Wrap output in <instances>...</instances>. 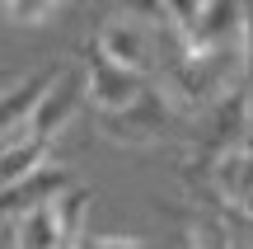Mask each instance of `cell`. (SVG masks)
<instances>
[{
	"label": "cell",
	"mask_w": 253,
	"mask_h": 249,
	"mask_svg": "<svg viewBox=\"0 0 253 249\" xmlns=\"http://www.w3.org/2000/svg\"><path fill=\"white\" fill-rule=\"evenodd\" d=\"M239 80L253 90V5H244V56H239Z\"/></svg>",
	"instance_id": "52a82bcc"
},
{
	"label": "cell",
	"mask_w": 253,
	"mask_h": 249,
	"mask_svg": "<svg viewBox=\"0 0 253 249\" xmlns=\"http://www.w3.org/2000/svg\"><path fill=\"white\" fill-rule=\"evenodd\" d=\"M94 122H99V132L108 141H118V146H155V141H164L173 132V122H178V103L169 99L164 85L150 80L126 108L94 113Z\"/></svg>",
	"instance_id": "6da1fadb"
},
{
	"label": "cell",
	"mask_w": 253,
	"mask_h": 249,
	"mask_svg": "<svg viewBox=\"0 0 253 249\" xmlns=\"http://www.w3.org/2000/svg\"><path fill=\"white\" fill-rule=\"evenodd\" d=\"M94 47L122 71L145 75L155 66V33H150V14L145 9H108L94 33Z\"/></svg>",
	"instance_id": "7a4b0ae2"
},
{
	"label": "cell",
	"mask_w": 253,
	"mask_h": 249,
	"mask_svg": "<svg viewBox=\"0 0 253 249\" xmlns=\"http://www.w3.org/2000/svg\"><path fill=\"white\" fill-rule=\"evenodd\" d=\"M71 169L66 165H42L33 169V174H24L19 184H5L0 188V216H19L24 221L28 212H38V207L56 202L61 193H71Z\"/></svg>",
	"instance_id": "277c9868"
},
{
	"label": "cell",
	"mask_w": 253,
	"mask_h": 249,
	"mask_svg": "<svg viewBox=\"0 0 253 249\" xmlns=\"http://www.w3.org/2000/svg\"><path fill=\"white\" fill-rule=\"evenodd\" d=\"M61 71H66V66H47V71H33V75H24V85H14V90L0 99V137H5L9 127H19V122H28V118H33V108L47 99V90L61 80Z\"/></svg>",
	"instance_id": "5b68a950"
},
{
	"label": "cell",
	"mask_w": 253,
	"mask_h": 249,
	"mask_svg": "<svg viewBox=\"0 0 253 249\" xmlns=\"http://www.w3.org/2000/svg\"><path fill=\"white\" fill-rule=\"evenodd\" d=\"M145 85H150L145 75L113 66L94 43L84 47V99L94 103V113H118V108H126V103H131Z\"/></svg>",
	"instance_id": "3957f363"
},
{
	"label": "cell",
	"mask_w": 253,
	"mask_h": 249,
	"mask_svg": "<svg viewBox=\"0 0 253 249\" xmlns=\"http://www.w3.org/2000/svg\"><path fill=\"white\" fill-rule=\"evenodd\" d=\"M0 14L9 19V24H47V19L56 14V5H0Z\"/></svg>",
	"instance_id": "8992f818"
},
{
	"label": "cell",
	"mask_w": 253,
	"mask_h": 249,
	"mask_svg": "<svg viewBox=\"0 0 253 249\" xmlns=\"http://www.w3.org/2000/svg\"><path fill=\"white\" fill-rule=\"evenodd\" d=\"M94 249H150V245L131 240V235H118V240H94Z\"/></svg>",
	"instance_id": "ba28073f"
}]
</instances>
